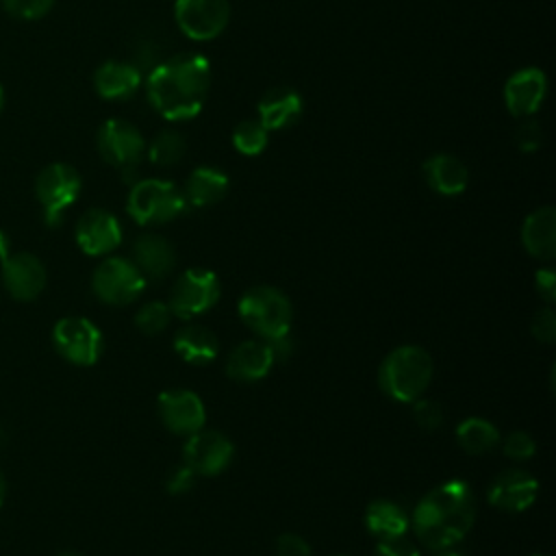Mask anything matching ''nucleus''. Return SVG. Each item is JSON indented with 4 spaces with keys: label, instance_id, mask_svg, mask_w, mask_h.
Segmentation results:
<instances>
[{
    "label": "nucleus",
    "instance_id": "obj_1",
    "mask_svg": "<svg viewBox=\"0 0 556 556\" xmlns=\"http://www.w3.org/2000/svg\"><path fill=\"white\" fill-rule=\"evenodd\" d=\"M211 87V63L200 52H180L159 61L146 80L152 109L169 119H191L202 111Z\"/></svg>",
    "mask_w": 556,
    "mask_h": 556
},
{
    "label": "nucleus",
    "instance_id": "obj_2",
    "mask_svg": "<svg viewBox=\"0 0 556 556\" xmlns=\"http://www.w3.org/2000/svg\"><path fill=\"white\" fill-rule=\"evenodd\" d=\"M473 519L476 500L469 484L463 480H447L417 502L410 526L421 545L443 552L471 530Z\"/></svg>",
    "mask_w": 556,
    "mask_h": 556
},
{
    "label": "nucleus",
    "instance_id": "obj_3",
    "mask_svg": "<svg viewBox=\"0 0 556 556\" xmlns=\"http://www.w3.org/2000/svg\"><path fill=\"white\" fill-rule=\"evenodd\" d=\"M434 374L432 356L419 345H400L380 365V389L395 402H415Z\"/></svg>",
    "mask_w": 556,
    "mask_h": 556
},
{
    "label": "nucleus",
    "instance_id": "obj_4",
    "mask_svg": "<svg viewBox=\"0 0 556 556\" xmlns=\"http://www.w3.org/2000/svg\"><path fill=\"white\" fill-rule=\"evenodd\" d=\"M237 308L245 326L254 330L263 341H276L282 337H289L293 308L289 298L282 291L269 285L252 287L241 295Z\"/></svg>",
    "mask_w": 556,
    "mask_h": 556
},
{
    "label": "nucleus",
    "instance_id": "obj_5",
    "mask_svg": "<svg viewBox=\"0 0 556 556\" xmlns=\"http://www.w3.org/2000/svg\"><path fill=\"white\" fill-rule=\"evenodd\" d=\"M126 211L141 226L165 224L187 211V200L182 189L174 182L163 178H143L130 187Z\"/></svg>",
    "mask_w": 556,
    "mask_h": 556
},
{
    "label": "nucleus",
    "instance_id": "obj_6",
    "mask_svg": "<svg viewBox=\"0 0 556 556\" xmlns=\"http://www.w3.org/2000/svg\"><path fill=\"white\" fill-rule=\"evenodd\" d=\"M80 187V174L67 163H50L37 174L35 195L41 204L43 222L50 228L61 224L65 211L78 200Z\"/></svg>",
    "mask_w": 556,
    "mask_h": 556
},
{
    "label": "nucleus",
    "instance_id": "obj_7",
    "mask_svg": "<svg viewBox=\"0 0 556 556\" xmlns=\"http://www.w3.org/2000/svg\"><path fill=\"white\" fill-rule=\"evenodd\" d=\"M219 300V278L204 267L185 269L169 293V311L174 317L193 319L211 311Z\"/></svg>",
    "mask_w": 556,
    "mask_h": 556
},
{
    "label": "nucleus",
    "instance_id": "obj_8",
    "mask_svg": "<svg viewBox=\"0 0 556 556\" xmlns=\"http://www.w3.org/2000/svg\"><path fill=\"white\" fill-rule=\"evenodd\" d=\"M146 287L143 274L137 265L122 256L104 258L91 278V289L98 300L111 306H122L135 302Z\"/></svg>",
    "mask_w": 556,
    "mask_h": 556
},
{
    "label": "nucleus",
    "instance_id": "obj_9",
    "mask_svg": "<svg viewBox=\"0 0 556 556\" xmlns=\"http://www.w3.org/2000/svg\"><path fill=\"white\" fill-rule=\"evenodd\" d=\"M96 146L100 156L124 174H132L146 152V141L139 128L119 117H111L98 128Z\"/></svg>",
    "mask_w": 556,
    "mask_h": 556
},
{
    "label": "nucleus",
    "instance_id": "obj_10",
    "mask_svg": "<svg viewBox=\"0 0 556 556\" xmlns=\"http://www.w3.org/2000/svg\"><path fill=\"white\" fill-rule=\"evenodd\" d=\"M52 341L56 352L80 367L93 365L104 348L100 328L87 317H63L52 328Z\"/></svg>",
    "mask_w": 556,
    "mask_h": 556
},
{
    "label": "nucleus",
    "instance_id": "obj_11",
    "mask_svg": "<svg viewBox=\"0 0 556 556\" xmlns=\"http://www.w3.org/2000/svg\"><path fill=\"white\" fill-rule=\"evenodd\" d=\"M174 20L185 37L208 41L228 26L230 4L228 0H176Z\"/></svg>",
    "mask_w": 556,
    "mask_h": 556
},
{
    "label": "nucleus",
    "instance_id": "obj_12",
    "mask_svg": "<svg viewBox=\"0 0 556 556\" xmlns=\"http://www.w3.org/2000/svg\"><path fill=\"white\" fill-rule=\"evenodd\" d=\"M235 456V445L230 439L217 430H204L189 434L182 458L189 469L195 471V476H217L222 473Z\"/></svg>",
    "mask_w": 556,
    "mask_h": 556
},
{
    "label": "nucleus",
    "instance_id": "obj_13",
    "mask_svg": "<svg viewBox=\"0 0 556 556\" xmlns=\"http://www.w3.org/2000/svg\"><path fill=\"white\" fill-rule=\"evenodd\" d=\"M159 417L174 434H193L204 428L206 413L202 400L187 389H172L159 395Z\"/></svg>",
    "mask_w": 556,
    "mask_h": 556
},
{
    "label": "nucleus",
    "instance_id": "obj_14",
    "mask_svg": "<svg viewBox=\"0 0 556 556\" xmlns=\"http://www.w3.org/2000/svg\"><path fill=\"white\" fill-rule=\"evenodd\" d=\"M547 96V78L539 67H521L504 85V104L510 115L526 119L534 115Z\"/></svg>",
    "mask_w": 556,
    "mask_h": 556
},
{
    "label": "nucleus",
    "instance_id": "obj_15",
    "mask_svg": "<svg viewBox=\"0 0 556 556\" xmlns=\"http://www.w3.org/2000/svg\"><path fill=\"white\" fill-rule=\"evenodd\" d=\"M76 243L89 256L109 254L122 243V226L113 213L89 208L76 224Z\"/></svg>",
    "mask_w": 556,
    "mask_h": 556
},
{
    "label": "nucleus",
    "instance_id": "obj_16",
    "mask_svg": "<svg viewBox=\"0 0 556 556\" xmlns=\"http://www.w3.org/2000/svg\"><path fill=\"white\" fill-rule=\"evenodd\" d=\"M536 491H539V482L528 471L506 469L491 480L486 489V497L500 510L521 513L534 504Z\"/></svg>",
    "mask_w": 556,
    "mask_h": 556
},
{
    "label": "nucleus",
    "instance_id": "obj_17",
    "mask_svg": "<svg viewBox=\"0 0 556 556\" xmlns=\"http://www.w3.org/2000/svg\"><path fill=\"white\" fill-rule=\"evenodd\" d=\"M2 282L15 300H35L46 287V267L30 252L9 254L2 261Z\"/></svg>",
    "mask_w": 556,
    "mask_h": 556
},
{
    "label": "nucleus",
    "instance_id": "obj_18",
    "mask_svg": "<svg viewBox=\"0 0 556 556\" xmlns=\"http://www.w3.org/2000/svg\"><path fill=\"white\" fill-rule=\"evenodd\" d=\"M274 363H276V356L271 345L267 341L252 339V341L239 343L230 352L226 361V374L239 382H256L269 374Z\"/></svg>",
    "mask_w": 556,
    "mask_h": 556
},
{
    "label": "nucleus",
    "instance_id": "obj_19",
    "mask_svg": "<svg viewBox=\"0 0 556 556\" xmlns=\"http://www.w3.org/2000/svg\"><path fill=\"white\" fill-rule=\"evenodd\" d=\"M302 96L293 87H274L258 100V122L267 130H285L302 115Z\"/></svg>",
    "mask_w": 556,
    "mask_h": 556
},
{
    "label": "nucleus",
    "instance_id": "obj_20",
    "mask_svg": "<svg viewBox=\"0 0 556 556\" xmlns=\"http://www.w3.org/2000/svg\"><path fill=\"white\" fill-rule=\"evenodd\" d=\"M93 87L104 100H128L141 87V70L126 61H104L93 74Z\"/></svg>",
    "mask_w": 556,
    "mask_h": 556
},
{
    "label": "nucleus",
    "instance_id": "obj_21",
    "mask_svg": "<svg viewBox=\"0 0 556 556\" xmlns=\"http://www.w3.org/2000/svg\"><path fill=\"white\" fill-rule=\"evenodd\" d=\"M521 243L534 258L549 261L556 256V211L554 206L534 208L521 226Z\"/></svg>",
    "mask_w": 556,
    "mask_h": 556
},
{
    "label": "nucleus",
    "instance_id": "obj_22",
    "mask_svg": "<svg viewBox=\"0 0 556 556\" xmlns=\"http://www.w3.org/2000/svg\"><path fill=\"white\" fill-rule=\"evenodd\" d=\"M424 178L432 191L441 195H458L469 185V169L458 156L439 152L424 163Z\"/></svg>",
    "mask_w": 556,
    "mask_h": 556
},
{
    "label": "nucleus",
    "instance_id": "obj_23",
    "mask_svg": "<svg viewBox=\"0 0 556 556\" xmlns=\"http://www.w3.org/2000/svg\"><path fill=\"white\" fill-rule=\"evenodd\" d=\"M135 265L143 274V278L161 280L176 265V252L167 239L154 232H146L135 241Z\"/></svg>",
    "mask_w": 556,
    "mask_h": 556
},
{
    "label": "nucleus",
    "instance_id": "obj_24",
    "mask_svg": "<svg viewBox=\"0 0 556 556\" xmlns=\"http://www.w3.org/2000/svg\"><path fill=\"white\" fill-rule=\"evenodd\" d=\"M228 176L211 165L195 167L182 189V195L187 200V206L204 208L217 204L228 193Z\"/></svg>",
    "mask_w": 556,
    "mask_h": 556
},
{
    "label": "nucleus",
    "instance_id": "obj_25",
    "mask_svg": "<svg viewBox=\"0 0 556 556\" xmlns=\"http://www.w3.org/2000/svg\"><path fill=\"white\" fill-rule=\"evenodd\" d=\"M174 350L185 363L206 365V363L215 361V356L219 354V341L213 330L191 324L176 332Z\"/></svg>",
    "mask_w": 556,
    "mask_h": 556
},
{
    "label": "nucleus",
    "instance_id": "obj_26",
    "mask_svg": "<svg viewBox=\"0 0 556 556\" xmlns=\"http://www.w3.org/2000/svg\"><path fill=\"white\" fill-rule=\"evenodd\" d=\"M365 523L369 532L378 539H393L406 534V530L410 528V517L400 504L391 500H376L367 506Z\"/></svg>",
    "mask_w": 556,
    "mask_h": 556
},
{
    "label": "nucleus",
    "instance_id": "obj_27",
    "mask_svg": "<svg viewBox=\"0 0 556 556\" xmlns=\"http://www.w3.org/2000/svg\"><path fill=\"white\" fill-rule=\"evenodd\" d=\"M456 439L465 452L484 454L500 443V430L482 417H469L458 424Z\"/></svg>",
    "mask_w": 556,
    "mask_h": 556
},
{
    "label": "nucleus",
    "instance_id": "obj_28",
    "mask_svg": "<svg viewBox=\"0 0 556 556\" xmlns=\"http://www.w3.org/2000/svg\"><path fill=\"white\" fill-rule=\"evenodd\" d=\"M187 143L185 137L178 130H161L152 137L150 146H148V156L150 163L159 165V167H169L176 165L182 156H185Z\"/></svg>",
    "mask_w": 556,
    "mask_h": 556
},
{
    "label": "nucleus",
    "instance_id": "obj_29",
    "mask_svg": "<svg viewBox=\"0 0 556 556\" xmlns=\"http://www.w3.org/2000/svg\"><path fill=\"white\" fill-rule=\"evenodd\" d=\"M269 130L258 119H243L232 130V146L239 154L256 156L267 148Z\"/></svg>",
    "mask_w": 556,
    "mask_h": 556
},
{
    "label": "nucleus",
    "instance_id": "obj_30",
    "mask_svg": "<svg viewBox=\"0 0 556 556\" xmlns=\"http://www.w3.org/2000/svg\"><path fill=\"white\" fill-rule=\"evenodd\" d=\"M169 319H172V311L165 302H148L135 315V324L143 334L163 332L169 326Z\"/></svg>",
    "mask_w": 556,
    "mask_h": 556
},
{
    "label": "nucleus",
    "instance_id": "obj_31",
    "mask_svg": "<svg viewBox=\"0 0 556 556\" xmlns=\"http://www.w3.org/2000/svg\"><path fill=\"white\" fill-rule=\"evenodd\" d=\"M52 4L54 0H2V7L17 20H39Z\"/></svg>",
    "mask_w": 556,
    "mask_h": 556
},
{
    "label": "nucleus",
    "instance_id": "obj_32",
    "mask_svg": "<svg viewBox=\"0 0 556 556\" xmlns=\"http://www.w3.org/2000/svg\"><path fill=\"white\" fill-rule=\"evenodd\" d=\"M504 454L513 460H526V458H532L534 452H536V443L534 439L523 432V430H515L510 432L506 439H504V445H502Z\"/></svg>",
    "mask_w": 556,
    "mask_h": 556
},
{
    "label": "nucleus",
    "instance_id": "obj_33",
    "mask_svg": "<svg viewBox=\"0 0 556 556\" xmlns=\"http://www.w3.org/2000/svg\"><path fill=\"white\" fill-rule=\"evenodd\" d=\"M532 334L536 341L554 343L556 339V313L552 306L541 308L532 319Z\"/></svg>",
    "mask_w": 556,
    "mask_h": 556
},
{
    "label": "nucleus",
    "instance_id": "obj_34",
    "mask_svg": "<svg viewBox=\"0 0 556 556\" xmlns=\"http://www.w3.org/2000/svg\"><path fill=\"white\" fill-rule=\"evenodd\" d=\"M413 415H415L417 424L426 430H437L443 424V410L432 400H415Z\"/></svg>",
    "mask_w": 556,
    "mask_h": 556
},
{
    "label": "nucleus",
    "instance_id": "obj_35",
    "mask_svg": "<svg viewBox=\"0 0 556 556\" xmlns=\"http://www.w3.org/2000/svg\"><path fill=\"white\" fill-rule=\"evenodd\" d=\"M376 556H419V549L410 541H406V536H393L380 539Z\"/></svg>",
    "mask_w": 556,
    "mask_h": 556
},
{
    "label": "nucleus",
    "instance_id": "obj_36",
    "mask_svg": "<svg viewBox=\"0 0 556 556\" xmlns=\"http://www.w3.org/2000/svg\"><path fill=\"white\" fill-rule=\"evenodd\" d=\"M276 556H311V547L302 536L285 532L276 541Z\"/></svg>",
    "mask_w": 556,
    "mask_h": 556
},
{
    "label": "nucleus",
    "instance_id": "obj_37",
    "mask_svg": "<svg viewBox=\"0 0 556 556\" xmlns=\"http://www.w3.org/2000/svg\"><path fill=\"white\" fill-rule=\"evenodd\" d=\"M541 139H543V132L534 119H523L521 126L517 128V146L523 152H534L541 146Z\"/></svg>",
    "mask_w": 556,
    "mask_h": 556
},
{
    "label": "nucleus",
    "instance_id": "obj_38",
    "mask_svg": "<svg viewBox=\"0 0 556 556\" xmlns=\"http://www.w3.org/2000/svg\"><path fill=\"white\" fill-rule=\"evenodd\" d=\"M195 484V471L189 469L187 465L178 467L169 478H167V491L172 495H182L187 491H191Z\"/></svg>",
    "mask_w": 556,
    "mask_h": 556
},
{
    "label": "nucleus",
    "instance_id": "obj_39",
    "mask_svg": "<svg viewBox=\"0 0 556 556\" xmlns=\"http://www.w3.org/2000/svg\"><path fill=\"white\" fill-rule=\"evenodd\" d=\"M534 285H536V293L552 304L556 300V271L552 267H543L536 271L534 276Z\"/></svg>",
    "mask_w": 556,
    "mask_h": 556
},
{
    "label": "nucleus",
    "instance_id": "obj_40",
    "mask_svg": "<svg viewBox=\"0 0 556 556\" xmlns=\"http://www.w3.org/2000/svg\"><path fill=\"white\" fill-rule=\"evenodd\" d=\"M9 248H11V243H9V237L0 230V263L9 256Z\"/></svg>",
    "mask_w": 556,
    "mask_h": 556
},
{
    "label": "nucleus",
    "instance_id": "obj_41",
    "mask_svg": "<svg viewBox=\"0 0 556 556\" xmlns=\"http://www.w3.org/2000/svg\"><path fill=\"white\" fill-rule=\"evenodd\" d=\"M4 493H7V480H4V473H2V469H0V506H2V502H4Z\"/></svg>",
    "mask_w": 556,
    "mask_h": 556
},
{
    "label": "nucleus",
    "instance_id": "obj_42",
    "mask_svg": "<svg viewBox=\"0 0 556 556\" xmlns=\"http://www.w3.org/2000/svg\"><path fill=\"white\" fill-rule=\"evenodd\" d=\"M437 556H463V554H456V552H447V549H443V552H439Z\"/></svg>",
    "mask_w": 556,
    "mask_h": 556
},
{
    "label": "nucleus",
    "instance_id": "obj_43",
    "mask_svg": "<svg viewBox=\"0 0 556 556\" xmlns=\"http://www.w3.org/2000/svg\"><path fill=\"white\" fill-rule=\"evenodd\" d=\"M59 556H83V554H78V552H61Z\"/></svg>",
    "mask_w": 556,
    "mask_h": 556
},
{
    "label": "nucleus",
    "instance_id": "obj_44",
    "mask_svg": "<svg viewBox=\"0 0 556 556\" xmlns=\"http://www.w3.org/2000/svg\"><path fill=\"white\" fill-rule=\"evenodd\" d=\"M2 102H4V91H2V85H0V109H2Z\"/></svg>",
    "mask_w": 556,
    "mask_h": 556
},
{
    "label": "nucleus",
    "instance_id": "obj_45",
    "mask_svg": "<svg viewBox=\"0 0 556 556\" xmlns=\"http://www.w3.org/2000/svg\"><path fill=\"white\" fill-rule=\"evenodd\" d=\"M337 556H345V554H337Z\"/></svg>",
    "mask_w": 556,
    "mask_h": 556
},
{
    "label": "nucleus",
    "instance_id": "obj_46",
    "mask_svg": "<svg viewBox=\"0 0 556 556\" xmlns=\"http://www.w3.org/2000/svg\"><path fill=\"white\" fill-rule=\"evenodd\" d=\"M536 556H539V554H536Z\"/></svg>",
    "mask_w": 556,
    "mask_h": 556
}]
</instances>
